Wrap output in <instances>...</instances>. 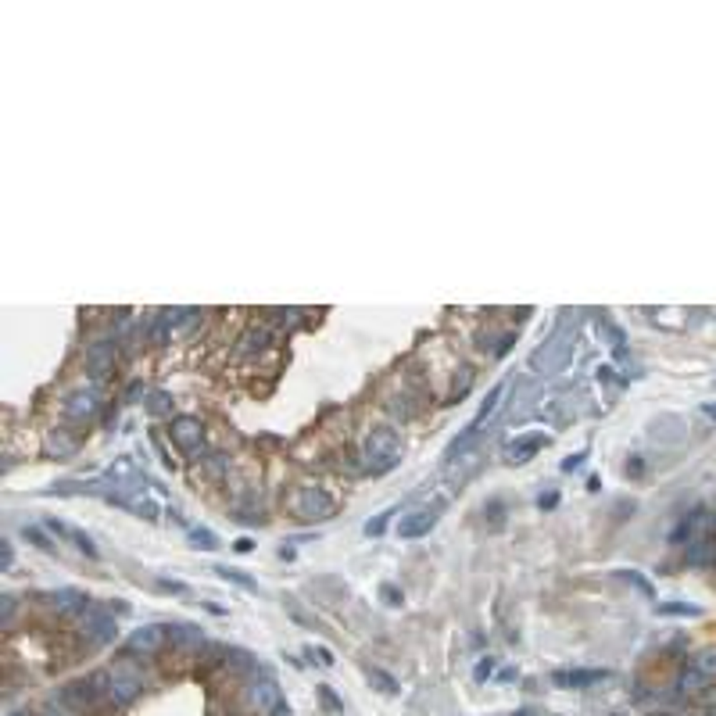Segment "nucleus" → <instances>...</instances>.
<instances>
[{
	"instance_id": "f257e3e1",
	"label": "nucleus",
	"mask_w": 716,
	"mask_h": 716,
	"mask_svg": "<svg viewBox=\"0 0 716 716\" xmlns=\"http://www.w3.org/2000/svg\"><path fill=\"white\" fill-rule=\"evenodd\" d=\"M79 627H83V637L90 641V648H104V645H111L119 637L115 616L108 609H101V605H86L79 612Z\"/></svg>"
},
{
	"instance_id": "f03ea898",
	"label": "nucleus",
	"mask_w": 716,
	"mask_h": 716,
	"mask_svg": "<svg viewBox=\"0 0 716 716\" xmlns=\"http://www.w3.org/2000/svg\"><path fill=\"white\" fill-rule=\"evenodd\" d=\"M140 687H143V677L133 662H115L108 670V698L115 705H129L140 695Z\"/></svg>"
},
{
	"instance_id": "7ed1b4c3",
	"label": "nucleus",
	"mask_w": 716,
	"mask_h": 716,
	"mask_svg": "<svg viewBox=\"0 0 716 716\" xmlns=\"http://www.w3.org/2000/svg\"><path fill=\"white\" fill-rule=\"evenodd\" d=\"M291 509H294L298 520H326L333 513V498L323 488H298Z\"/></svg>"
},
{
	"instance_id": "20e7f679",
	"label": "nucleus",
	"mask_w": 716,
	"mask_h": 716,
	"mask_svg": "<svg viewBox=\"0 0 716 716\" xmlns=\"http://www.w3.org/2000/svg\"><path fill=\"white\" fill-rule=\"evenodd\" d=\"M244 698H248V705H251L258 716H273V712L283 705V698H280V687H276V680H269V677H262V680H251V684L244 687Z\"/></svg>"
},
{
	"instance_id": "39448f33",
	"label": "nucleus",
	"mask_w": 716,
	"mask_h": 716,
	"mask_svg": "<svg viewBox=\"0 0 716 716\" xmlns=\"http://www.w3.org/2000/svg\"><path fill=\"white\" fill-rule=\"evenodd\" d=\"M365 455L369 458H380V469H390L398 462V433L387 430V426H376L365 440Z\"/></svg>"
},
{
	"instance_id": "423d86ee",
	"label": "nucleus",
	"mask_w": 716,
	"mask_h": 716,
	"mask_svg": "<svg viewBox=\"0 0 716 716\" xmlns=\"http://www.w3.org/2000/svg\"><path fill=\"white\" fill-rule=\"evenodd\" d=\"M165 641H168V627H161V623H147V627H140V630L129 634L126 648H129L133 655H154Z\"/></svg>"
},
{
	"instance_id": "0eeeda50",
	"label": "nucleus",
	"mask_w": 716,
	"mask_h": 716,
	"mask_svg": "<svg viewBox=\"0 0 716 716\" xmlns=\"http://www.w3.org/2000/svg\"><path fill=\"white\" fill-rule=\"evenodd\" d=\"M168 437L179 444V451H201V440H204V433H201V423L197 419H190V415H179V419H172V426H168Z\"/></svg>"
},
{
	"instance_id": "6e6552de",
	"label": "nucleus",
	"mask_w": 716,
	"mask_h": 716,
	"mask_svg": "<svg viewBox=\"0 0 716 716\" xmlns=\"http://www.w3.org/2000/svg\"><path fill=\"white\" fill-rule=\"evenodd\" d=\"M433 523H437V509H419V513L401 516L398 534H401V538H423V534L433 530Z\"/></svg>"
},
{
	"instance_id": "1a4fd4ad",
	"label": "nucleus",
	"mask_w": 716,
	"mask_h": 716,
	"mask_svg": "<svg viewBox=\"0 0 716 716\" xmlns=\"http://www.w3.org/2000/svg\"><path fill=\"white\" fill-rule=\"evenodd\" d=\"M566 355H570V344H566V337H555V341H548V344H545V348H541V351L530 358V365H534V369H541V365H545V369H559V365L566 362Z\"/></svg>"
},
{
	"instance_id": "9d476101",
	"label": "nucleus",
	"mask_w": 716,
	"mask_h": 716,
	"mask_svg": "<svg viewBox=\"0 0 716 716\" xmlns=\"http://www.w3.org/2000/svg\"><path fill=\"white\" fill-rule=\"evenodd\" d=\"M605 677H609L605 670H559V673H552V680L559 687H591Z\"/></svg>"
},
{
	"instance_id": "9b49d317",
	"label": "nucleus",
	"mask_w": 716,
	"mask_h": 716,
	"mask_svg": "<svg viewBox=\"0 0 716 716\" xmlns=\"http://www.w3.org/2000/svg\"><path fill=\"white\" fill-rule=\"evenodd\" d=\"M541 448H545V433H530V437L513 440V444L505 448V458H509V462H530Z\"/></svg>"
},
{
	"instance_id": "f8f14e48",
	"label": "nucleus",
	"mask_w": 716,
	"mask_h": 716,
	"mask_svg": "<svg viewBox=\"0 0 716 716\" xmlns=\"http://www.w3.org/2000/svg\"><path fill=\"white\" fill-rule=\"evenodd\" d=\"M90 412H97V394L90 390H83V394H72L69 398V405H65V415L69 419H83V415H90Z\"/></svg>"
},
{
	"instance_id": "ddd939ff",
	"label": "nucleus",
	"mask_w": 716,
	"mask_h": 716,
	"mask_svg": "<svg viewBox=\"0 0 716 716\" xmlns=\"http://www.w3.org/2000/svg\"><path fill=\"white\" fill-rule=\"evenodd\" d=\"M502 394H505V383H495V387H491V394H488V401L480 405V412H476V419L469 423V430H465V433H473V437H476V430H480V423H484V419H488V415H491V412L498 408Z\"/></svg>"
},
{
	"instance_id": "4468645a",
	"label": "nucleus",
	"mask_w": 716,
	"mask_h": 716,
	"mask_svg": "<svg viewBox=\"0 0 716 716\" xmlns=\"http://www.w3.org/2000/svg\"><path fill=\"white\" fill-rule=\"evenodd\" d=\"M269 341H273V330H269V326H255V330H248V333L241 337V351H244V355L262 351Z\"/></svg>"
},
{
	"instance_id": "2eb2a0df",
	"label": "nucleus",
	"mask_w": 716,
	"mask_h": 716,
	"mask_svg": "<svg viewBox=\"0 0 716 716\" xmlns=\"http://www.w3.org/2000/svg\"><path fill=\"white\" fill-rule=\"evenodd\" d=\"M111 358H115V348H111V344H97V348H90V355H86L90 369H97V373H101Z\"/></svg>"
},
{
	"instance_id": "dca6fc26",
	"label": "nucleus",
	"mask_w": 716,
	"mask_h": 716,
	"mask_svg": "<svg viewBox=\"0 0 716 716\" xmlns=\"http://www.w3.org/2000/svg\"><path fill=\"white\" fill-rule=\"evenodd\" d=\"M172 641H179V645H186V648H197V645H204V637H201V630H197V627H172Z\"/></svg>"
},
{
	"instance_id": "f3484780",
	"label": "nucleus",
	"mask_w": 716,
	"mask_h": 716,
	"mask_svg": "<svg viewBox=\"0 0 716 716\" xmlns=\"http://www.w3.org/2000/svg\"><path fill=\"white\" fill-rule=\"evenodd\" d=\"M705 680H709L705 673H698L695 666H687V670H684V677H680V687H684V691H698Z\"/></svg>"
},
{
	"instance_id": "a211bd4d",
	"label": "nucleus",
	"mask_w": 716,
	"mask_h": 716,
	"mask_svg": "<svg viewBox=\"0 0 716 716\" xmlns=\"http://www.w3.org/2000/svg\"><path fill=\"white\" fill-rule=\"evenodd\" d=\"M691 666L698 670V673H705V677H712L716 673V652H702L698 659H691Z\"/></svg>"
},
{
	"instance_id": "6ab92c4d",
	"label": "nucleus",
	"mask_w": 716,
	"mask_h": 716,
	"mask_svg": "<svg viewBox=\"0 0 716 716\" xmlns=\"http://www.w3.org/2000/svg\"><path fill=\"white\" fill-rule=\"evenodd\" d=\"M215 573H218L222 580H233V584H241L244 591H255V580H251V577H244L241 570H215Z\"/></svg>"
},
{
	"instance_id": "aec40b11",
	"label": "nucleus",
	"mask_w": 716,
	"mask_h": 716,
	"mask_svg": "<svg viewBox=\"0 0 716 716\" xmlns=\"http://www.w3.org/2000/svg\"><path fill=\"white\" fill-rule=\"evenodd\" d=\"M369 677H373V680H376V684H383V691H387V695H394V691H398V684H394V677H387V673H383V670H369Z\"/></svg>"
},
{
	"instance_id": "412c9836",
	"label": "nucleus",
	"mask_w": 716,
	"mask_h": 716,
	"mask_svg": "<svg viewBox=\"0 0 716 716\" xmlns=\"http://www.w3.org/2000/svg\"><path fill=\"white\" fill-rule=\"evenodd\" d=\"M193 541H197V548H218V541H215L211 530H193Z\"/></svg>"
},
{
	"instance_id": "4be33fe9",
	"label": "nucleus",
	"mask_w": 716,
	"mask_h": 716,
	"mask_svg": "<svg viewBox=\"0 0 716 716\" xmlns=\"http://www.w3.org/2000/svg\"><path fill=\"white\" fill-rule=\"evenodd\" d=\"M380 595H383V602H387V605H401V602H405V598H401V591H398V588H390V584H383V588H380Z\"/></svg>"
},
{
	"instance_id": "5701e85b",
	"label": "nucleus",
	"mask_w": 716,
	"mask_h": 716,
	"mask_svg": "<svg viewBox=\"0 0 716 716\" xmlns=\"http://www.w3.org/2000/svg\"><path fill=\"white\" fill-rule=\"evenodd\" d=\"M659 612H673V616H698L695 605H659Z\"/></svg>"
},
{
	"instance_id": "b1692460",
	"label": "nucleus",
	"mask_w": 716,
	"mask_h": 716,
	"mask_svg": "<svg viewBox=\"0 0 716 716\" xmlns=\"http://www.w3.org/2000/svg\"><path fill=\"white\" fill-rule=\"evenodd\" d=\"M26 538H33V541H36V545H40V548H47V552H51V548H54V545H51V541H47V538H44V534H40V530H36V527H26Z\"/></svg>"
},
{
	"instance_id": "393cba45",
	"label": "nucleus",
	"mask_w": 716,
	"mask_h": 716,
	"mask_svg": "<svg viewBox=\"0 0 716 716\" xmlns=\"http://www.w3.org/2000/svg\"><path fill=\"white\" fill-rule=\"evenodd\" d=\"M158 588L172 591V595H186V584H179V580H158Z\"/></svg>"
},
{
	"instance_id": "a878e982",
	"label": "nucleus",
	"mask_w": 716,
	"mask_h": 716,
	"mask_svg": "<svg viewBox=\"0 0 716 716\" xmlns=\"http://www.w3.org/2000/svg\"><path fill=\"white\" fill-rule=\"evenodd\" d=\"M308 652H312V655H319V662H323V666H333V652H330V648H323V645H319V648H308Z\"/></svg>"
},
{
	"instance_id": "bb28decb",
	"label": "nucleus",
	"mask_w": 716,
	"mask_h": 716,
	"mask_svg": "<svg viewBox=\"0 0 716 716\" xmlns=\"http://www.w3.org/2000/svg\"><path fill=\"white\" fill-rule=\"evenodd\" d=\"M495 673V659H488V662H480V666H476V680H488Z\"/></svg>"
},
{
	"instance_id": "cd10ccee",
	"label": "nucleus",
	"mask_w": 716,
	"mask_h": 716,
	"mask_svg": "<svg viewBox=\"0 0 716 716\" xmlns=\"http://www.w3.org/2000/svg\"><path fill=\"white\" fill-rule=\"evenodd\" d=\"M383 527H387V516H380V520L365 523V534H369V538H373V534H383Z\"/></svg>"
},
{
	"instance_id": "c85d7f7f",
	"label": "nucleus",
	"mask_w": 716,
	"mask_h": 716,
	"mask_svg": "<svg viewBox=\"0 0 716 716\" xmlns=\"http://www.w3.org/2000/svg\"><path fill=\"white\" fill-rule=\"evenodd\" d=\"M319 695H323V702H326V705H333V709H341V702H337V698H333V691H330V687H323V691H319Z\"/></svg>"
},
{
	"instance_id": "c756f323",
	"label": "nucleus",
	"mask_w": 716,
	"mask_h": 716,
	"mask_svg": "<svg viewBox=\"0 0 716 716\" xmlns=\"http://www.w3.org/2000/svg\"><path fill=\"white\" fill-rule=\"evenodd\" d=\"M273 716H291V709H287V705H280V709H276Z\"/></svg>"
},
{
	"instance_id": "7c9ffc66",
	"label": "nucleus",
	"mask_w": 716,
	"mask_h": 716,
	"mask_svg": "<svg viewBox=\"0 0 716 716\" xmlns=\"http://www.w3.org/2000/svg\"><path fill=\"white\" fill-rule=\"evenodd\" d=\"M44 716H69L65 709H51V712H44Z\"/></svg>"
}]
</instances>
